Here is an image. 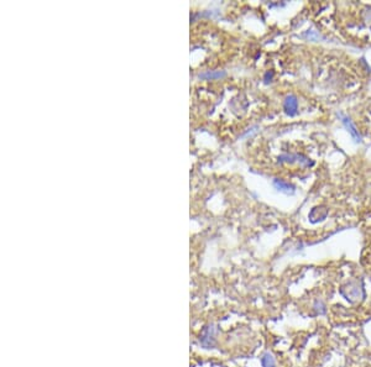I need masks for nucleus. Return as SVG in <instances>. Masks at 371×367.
I'll return each mask as SVG.
<instances>
[{"mask_svg": "<svg viewBox=\"0 0 371 367\" xmlns=\"http://www.w3.org/2000/svg\"><path fill=\"white\" fill-rule=\"evenodd\" d=\"M284 109L286 112V114H288L290 116H294L297 114V109H298V100L294 96H287L284 99Z\"/></svg>", "mask_w": 371, "mask_h": 367, "instance_id": "f03ea898", "label": "nucleus"}, {"mask_svg": "<svg viewBox=\"0 0 371 367\" xmlns=\"http://www.w3.org/2000/svg\"><path fill=\"white\" fill-rule=\"evenodd\" d=\"M313 312H314L316 316H324L326 313V306L322 300H317L313 303Z\"/></svg>", "mask_w": 371, "mask_h": 367, "instance_id": "423d86ee", "label": "nucleus"}, {"mask_svg": "<svg viewBox=\"0 0 371 367\" xmlns=\"http://www.w3.org/2000/svg\"><path fill=\"white\" fill-rule=\"evenodd\" d=\"M226 76V70H204V72L198 74V78L204 80H222V78H224Z\"/></svg>", "mask_w": 371, "mask_h": 367, "instance_id": "20e7f679", "label": "nucleus"}, {"mask_svg": "<svg viewBox=\"0 0 371 367\" xmlns=\"http://www.w3.org/2000/svg\"><path fill=\"white\" fill-rule=\"evenodd\" d=\"M274 186H275V188L278 190H280V192L282 193H286V194H294V186H291L290 183H286L284 182L282 180H274Z\"/></svg>", "mask_w": 371, "mask_h": 367, "instance_id": "39448f33", "label": "nucleus"}, {"mask_svg": "<svg viewBox=\"0 0 371 367\" xmlns=\"http://www.w3.org/2000/svg\"><path fill=\"white\" fill-rule=\"evenodd\" d=\"M261 364L264 367H276V361L271 354H265L264 358H261Z\"/></svg>", "mask_w": 371, "mask_h": 367, "instance_id": "0eeeda50", "label": "nucleus"}, {"mask_svg": "<svg viewBox=\"0 0 371 367\" xmlns=\"http://www.w3.org/2000/svg\"><path fill=\"white\" fill-rule=\"evenodd\" d=\"M339 293L350 304H360L366 298V290L362 280H354L346 283L339 288Z\"/></svg>", "mask_w": 371, "mask_h": 367, "instance_id": "f257e3e1", "label": "nucleus"}, {"mask_svg": "<svg viewBox=\"0 0 371 367\" xmlns=\"http://www.w3.org/2000/svg\"><path fill=\"white\" fill-rule=\"evenodd\" d=\"M338 116L342 119V122H343V124L346 125V129H348V131L350 132V135L352 136V138H354V140L356 141V142H360V140H362V138H360V134H359V131L356 130V128L354 126V124H352V120H350L349 118L346 116V115H344L343 112H339Z\"/></svg>", "mask_w": 371, "mask_h": 367, "instance_id": "7ed1b4c3", "label": "nucleus"}]
</instances>
